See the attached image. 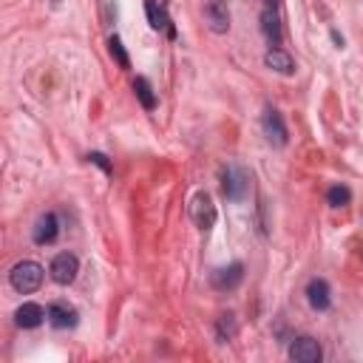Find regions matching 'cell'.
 I'll list each match as a JSON object with an SVG mask.
<instances>
[{"label": "cell", "mask_w": 363, "mask_h": 363, "mask_svg": "<svg viewBox=\"0 0 363 363\" xmlns=\"http://www.w3.org/2000/svg\"><path fill=\"white\" fill-rule=\"evenodd\" d=\"M261 128H264V136L269 139V145H275V147H284L286 145V125H284V116L275 108H267L264 111Z\"/></svg>", "instance_id": "6"}, {"label": "cell", "mask_w": 363, "mask_h": 363, "mask_svg": "<svg viewBox=\"0 0 363 363\" xmlns=\"http://www.w3.org/2000/svg\"><path fill=\"white\" fill-rule=\"evenodd\" d=\"M9 284H11L17 292L28 295V292L40 289V284H43V267H40L37 261H20V264L11 267Z\"/></svg>", "instance_id": "1"}, {"label": "cell", "mask_w": 363, "mask_h": 363, "mask_svg": "<svg viewBox=\"0 0 363 363\" xmlns=\"http://www.w3.org/2000/svg\"><path fill=\"white\" fill-rule=\"evenodd\" d=\"M204 20H207L213 34H227V28H230V11L221 0H207L204 3Z\"/></svg>", "instance_id": "8"}, {"label": "cell", "mask_w": 363, "mask_h": 363, "mask_svg": "<svg viewBox=\"0 0 363 363\" xmlns=\"http://www.w3.org/2000/svg\"><path fill=\"white\" fill-rule=\"evenodd\" d=\"M88 162H94L96 167H102L105 173H111V162H108V156H105V153H88Z\"/></svg>", "instance_id": "20"}, {"label": "cell", "mask_w": 363, "mask_h": 363, "mask_svg": "<svg viewBox=\"0 0 363 363\" xmlns=\"http://www.w3.org/2000/svg\"><path fill=\"white\" fill-rule=\"evenodd\" d=\"M216 332H218V340H221V343L233 340V337H235V332H238L235 318H233L230 312H227V315H221V318H218V323H216Z\"/></svg>", "instance_id": "18"}, {"label": "cell", "mask_w": 363, "mask_h": 363, "mask_svg": "<svg viewBox=\"0 0 363 363\" xmlns=\"http://www.w3.org/2000/svg\"><path fill=\"white\" fill-rule=\"evenodd\" d=\"M306 301H309V306L318 309V312L329 309V303H332V298H329V284H326L323 278H312V281L306 284Z\"/></svg>", "instance_id": "12"}, {"label": "cell", "mask_w": 363, "mask_h": 363, "mask_svg": "<svg viewBox=\"0 0 363 363\" xmlns=\"http://www.w3.org/2000/svg\"><path fill=\"white\" fill-rule=\"evenodd\" d=\"M48 272H51V278H54L57 284L65 286V284H71V281L77 278V272H79V261H77L74 252H60V255H54Z\"/></svg>", "instance_id": "5"}, {"label": "cell", "mask_w": 363, "mask_h": 363, "mask_svg": "<svg viewBox=\"0 0 363 363\" xmlns=\"http://www.w3.org/2000/svg\"><path fill=\"white\" fill-rule=\"evenodd\" d=\"M244 278V267L235 261V264H227V267H218L213 272V286L216 289H235Z\"/></svg>", "instance_id": "11"}, {"label": "cell", "mask_w": 363, "mask_h": 363, "mask_svg": "<svg viewBox=\"0 0 363 363\" xmlns=\"http://www.w3.org/2000/svg\"><path fill=\"white\" fill-rule=\"evenodd\" d=\"M43 318H48L45 312H43V306L40 303H23L17 312H14V323L20 326V329H34V326H40L43 323Z\"/></svg>", "instance_id": "14"}, {"label": "cell", "mask_w": 363, "mask_h": 363, "mask_svg": "<svg viewBox=\"0 0 363 363\" xmlns=\"http://www.w3.org/2000/svg\"><path fill=\"white\" fill-rule=\"evenodd\" d=\"M216 204H213V199L201 190V193H196L193 196V201H190V218H193V224L199 227V230H210L213 224H216Z\"/></svg>", "instance_id": "3"}, {"label": "cell", "mask_w": 363, "mask_h": 363, "mask_svg": "<svg viewBox=\"0 0 363 363\" xmlns=\"http://www.w3.org/2000/svg\"><path fill=\"white\" fill-rule=\"evenodd\" d=\"M133 91H136V99L142 102V108H145V111H153V108H156L153 88H150V82H147L145 77H136V79H133Z\"/></svg>", "instance_id": "16"}, {"label": "cell", "mask_w": 363, "mask_h": 363, "mask_svg": "<svg viewBox=\"0 0 363 363\" xmlns=\"http://www.w3.org/2000/svg\"><path fill=\"white\" fill-rule=\"evenodd\" d=\"M326 201H329L332 207H346V204L352 201V190H349L346 184H332V187L326 190Z\"/></svg>", "instance_id": "17"}, {"label": "cell", "mask_w": 363, "mask_h": 363, "mask_svg": "<svg viewBox=\"0 0 363 363\" xmlns=\"http://www.w3.org/2000/svg\"><path fill=\"white\" fill-rule=\"evenodd\" d=\"M264 3H267V6H278V0H264Z\"/></svg>", "instance_id": "21"}, {"label": "cell", "mask_w": 363, "mask_h": 363, "mask_svg": "<svg viewBox=\"0 0 363 363\" xmlns=\"http://www.w3.org/2000/svg\"><path fill=\"white\" fill-rule=\"evenodd\" d=\"M261 31H264V37L269 40L272 48L281 45V17H278L275 6H267V9L261 11Z\"/></svg>", "instance_id": "13"}, {"label": "cell", "mask_w": 363, "mask_h": 363, "mask_svg": "<svg viewBox=\"0 0 363 363\" xmlns=\"http://www.w3.org/2000/svg\"><path fill=\"white\" fill-rule=\"evenodd\" d=\"M289 357H292L295 363H320L323 349H320V343H318L315 337L303 335V337H295V340L289 343Z\"/></svg>", "instance_id": "4"}, {"label": "cell", "mask_w": 363, "mask_h": 363, "mask_svg": "<svg viewBox=\"0 0 363 363\" xmlns=\"http://www.w3.org/2000/svg\"><path fill=\"white\" fill-rule=\"evenodd\" d=\"M264 62H267V68H272V71H278V74H292V71H295V60H292L284 48H278V45L264 54Z\"/></svg>", "instance_id": "15"}, {"label": "cell", "mask_w": 363, "mask_h": 363, "mask_svg": "<svg viewBox=\"0 0 363 363\" xmlns=\"http://www.w3.org/2000/svg\"><path fill=\"white\" fill-rule=\"evenodd\" d=\"M108 51H111V57L116 60L119 68H130V57H128V51H125V45H122L119 37H111L108 40Z\"/></svg>", "instance_id": "19"}, {"label": "cell", "mask_w": 363, "mask_h": 363, "mask_svg": "<svg viewBox=\"0 0 363 363\" xmlns=\"http://www.w3.org/2000/svg\"><path fill=\"white\" fill-rule=\"evenodd\" d=\"M48 323L54 326V329H71V326H77V309L68 303V301H54V303H48Z\"/></svg>", "instance_id": "9"}, {"label": "cell", "mask_w": 363, "mask_h": 363, "mask_svg": "<svg viewBox=\"0 0 363 363\" xmlns=\"http://www.w3.org/2000/svg\"><path fill=\"white\" fill-rule=\"evenodd\" d=\"M247 187H250V176H247L244 167H238V164H227V167L221 170V193H224L230 201L244 199Z\"/></svg>", "instance_id": "2"}, {"label": "cell", "mask_w": 363, "mask_h": 363, "mask_svg": "<svg viewBox=\"0 0 363 363\" xmlns=\"http://www.w3.org/2000/svg\"><path fill=\"white\" fill-rule=\"evenodd\" d=\"M145 14H147L150 28H156V31H167V37H176V28H173V23H170L167 6H164L162 0H145Z\"/></svg>", "instance_id": "7"}, {"label": "cell", "mask_w": 363, "mask_h": 363, "mask_svg": "<svg viewBox=\"0 0 363 363\" xmlns=\"http://www.w3.org/2000/svg\"><path fill=\"white\" fill-rule=\"evenodd\" d=\"M57 233H60V224H57V216L54 213H45V216H40L37 218V224H34V230H31V238H34V244H51L54 238H57Z\"/></svg>", "instance_id": "10"}]
</instances>
